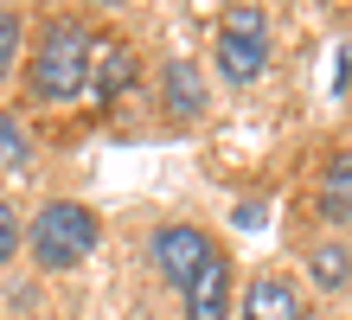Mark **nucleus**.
Listing matches in <instances>:
<instances>
[{
  "instance_id": "nucleus-1",
  "label": "nucleus",
  "mask_w": 352,
  "mask_h": 320,
  "mask_svg": "<svg viewBox=\"0 0 352 320\" xmlns=\"http://www.w3.org/2000/svg\"><path fill=\"white\" fill-rule=\"evenodd\" d=\"M90 52H96V39L77 26V19H52L45 39H38V52H32V96H45V103L84 96V83H90Z\"/></svg>"
},
{
  "instance_id": "nucleus-2",
  "label": "nucleus",
  "mask_w": 352,
  "mask_h": 320,
  "mask_svg": "<svg viewBox=\"0 0 352 320\" xmlns=\"http://www.w3.org/2000/svg\"><path fill=\"white\" fill-rule=\"evenodd\" d=\"M96 237H102L96 211H84L77 199H52V205L32 218V256H38L45 269H77V263L96 250Z\"/></svg>"
},
{
  "instance_id": "nucleus-3",
  "label": "nucleus",
  "mask_w": 352,
  "mask_h": 320,
  "mask_svg": "<svg viewBox=\"0 0 352 320\" xmlns=\"http://www.w3.org/2000/svg\"><path fill=\"white\" fill-rule=\"evenodd\" d=\"M269 64V45H263V13L256 7H237L218 32V71L231 83H256Z\"/></svg>"
},
{
  "instance_id": "nucleus-4",
  "label": "nucleus",
  "mask_w": 352,
  "mask_h": 320,
  "mask_svg": "<svg viewBox=\"0 0 352 320\" xmlns=\"http://www.w3.org/2000/svg\"><path fill=\"white\" fill-rule=\"evenodd\" d=\"M205 256H212V237H205L199 224H160L154 231V263H160V275H167L173 288L192 282V269Z\"/></svg>"
},
{
  "instance_id": "nucleus-5",
  "label": "nucleus",
  "mask_w": 352,
  "mask_h": 320,
  "mask_svg": "<svg viewBox=\"0 0 352 320\" xmlns=\"http://www.w3.org/2000/svg\"><path fill=\"white\" fill-rule=\"evenodd\" d=\"M179 295H186V320H224V314H231V263L212 250Z\"/></svg>"
},
{
  "instance_id": "nucleus-6",
  "label": "nucleus",
  "mask_w": 352,
  "mask_h": 320,
  "mask_svg": "<svg viewBox=\"0 0 352 320\" xmlns=\"http://www.w3.org/2000/svg\"><path fill=\"white\" fill-rule=\"evenodd\" d=\"M135 71H141V64H135V52L122 45V39H96V52H90V96L116 103L135 83Z\"/></svg>"
},
{
  "instance_id": "nucleus-7",
  "label": "nucleus",
  "mask_w": 352,
  "mask_h": 320,
  "mask_svg": "<svg viewBox=\"0 0 352 320\" xmlns=\"http://www.w3.org/2000/svg\"><path fill=\"white\" fill-rule=\"evenodd\" d=\"M243 320H301V295L288 275H256L243 295Z\"/></svg>"
},
{
  "instance_id": "nucleus-8",
  "label": "nucleus",
  "mask_w": 352,
  "mask_h": 320,
  "mask_svg": "<svg viewBox=\"0 0 352 320\" xmlns=\"http://www.w3.org/2000/svg\"><path fill=\"white\" fill-rule=\"evenodd\" d=\"M320 211L327 218H352V154H333L320 167Z\"/></svg>"
},
{
  "instance_id": "nucleus-9",
  "label": "nucleus",
  "mask_w": 352,
  "mask_h": 320,
  "mask_svg": "<svg viewBox=\"0 0 352 320\" xmlns=\"http://www.w3.org/2000/svg\"><path fill=\"white\" fill-rule=\"evenodd\" d=\"M167 109H179V116H199L205 109V83H199V71L186 58L167 64Z\"/></svg>"
},
{
  "instance_id": "nucleus-10",
  "label": "nucleus",
  "mask_w": 352,
  "mask_h": 320,
  "mask_svg": "<svg viewBox=\"0 0 352 320\" xmlns=\"http://www.w3.org/2000/svg\"><path fill=\"white\" fill-rule=\"evenodd\" d=\"M307 275H314L320 288H346V282H352V250H340V244H314V256H307Z\"/></svg>"
},
{
  "instance_id": "nucleus-11",
  "label": "nucleus",
  "mask_w": 352,
  "mask_h": 320,
  "mask_svg": "<svg viewBox=\"0 0 352 320\" xmlns=\"http://www.w3.org/2000/svg\"><path fill=\"white\" fill-rule=\"evenodd\" d=\"M19 160H26V128L13 116H0V167H19Z\"/></svg>"
},
{
  "instance_id": "nucleus-12",
  "label": "nucleus",
  "mask_w": 352,
  "mask_h": 320,
  "mask_svg": "<svg viewBox=\"0 0 352 320\" xmlns=\"http://www.w3.org/2000/svg\"><path fill=\"white\" fill-rule=\"evenodd\" d=\"M13 58H19V13L0 7V77L13 71Z\"/></svg>"
},
{
  "instance_id": "nucleus-13",
  "label": "nucleus",
  "mask_w": 352,
  "mask_h": 320,
  "mask_svg": "<svg viewBox=\"0 0 352 320\" xmlns=\"http://www.w3.org/2000/svg\"><path fill=\"white\" fill-rule=\"evenodd\" d=\"M13 250H19V211H13L7 199H0V263H7Z\"/></svg>"
}]
</instances>
